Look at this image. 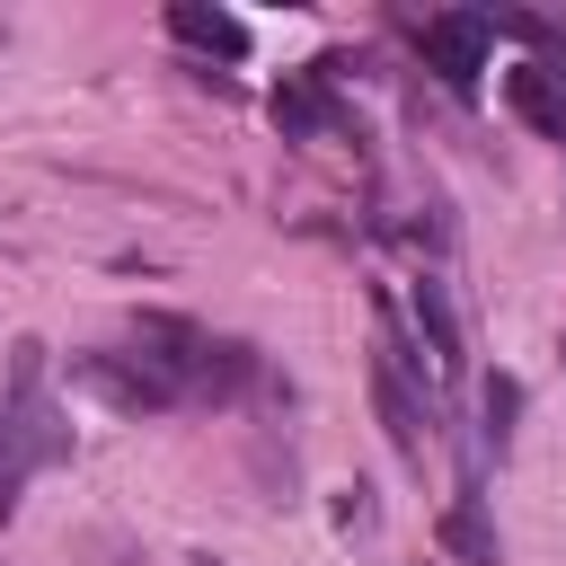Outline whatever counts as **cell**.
<instances>
[{"label":"cell","instance_id":"ba28073f","mask_svg":"<svg viewBox=\"0 0 566 566\" xmlns=\"http://www.w3.org/2000/svg\"><path fill=\"white\" fill-rule=\"evenodd\" d=\"M416 318H424V336H433V363L451 371V363H460V327H451V301H442L433 283H416Z\"/></svg>","mask_w":566,"mask_h":566},{"label":"cell","instance_id":"9c48e42d","mask_svg":"<svg viewBox=\"0 0 566 566\" xmlns=\"http://www.w3.org/2000/svg\"><path fill=\"white\" fill-rule=\"evenodd\" d=\"M513 416H522V389H513V380L495 371V380H486V433H495V451L513 442Z\"/></svg>","mask_w":566,"mask_h":566},{"label":"cell","instance_id":"5b68a950","mask_svg":"<svg viewBox=\"0 0 566 566\" xmlns=\"http://www.w3.org/2000/svg\"><path fill=\"white\" fill-rule=\"evenodd\" d=\"M168 35L195 44V53H221V62L248 53V27H239L230 9H203V0H177V9H168Z\"/></svg>","mask_w":566,"mask_h":566},{"label":"cell","instance_id":"7a4b0ae2","mask_svg":"<svg viewBox=\"0 0 566 566\" xmlns=\"http://www.w3.org/2000/svg\"><path fill=\"white\" fill-rule=\"evenodd\" d=\"M327 71H336V62H318V71H292V80L274 88V124H283V133H301V142L336 133V88H327Z\"/></svg>","mask_w":566,"mask_h":566},{"label":"cell","instance_id":"3957f363","mask_svg":"<svg viewBox=\"0 0 566 566\" xmlns=\"http://www.w3.org/2000/svg\"><path fill=\"white\" fill-rule=\"evenodd\" d=\"M504 97H513V115H522L531 133L566 142V71H539V62H522V71H504Z\"/></svg>","mask_w":566,"mask_h":566},{"label":"cell","instance_id":"277c9868","mask_svg":"<svg viewBox=\"0 0 566 566\" xmlns=\"http://www.w3.org/2000/svg\"><path fill=\"white\" fill-rule=\"evenodd\" d=\"M80 380H88V389H106L115 407H177V389H168V380H159L142 354H133V363H115V354H88V363H80Z\"/></svg>","mask_w":566,"mask_h":566},{"label":"cell","instance_id":"6da1fadb","mask_svg":"<svg viewBox=\"0 0 566 566\" xmlns=\"http://www.w3.org/2000/svg\"><path fill=\"white\" fill-rule=\"evenodd\" d=\"M416 53H424V71H442V88H478V71H486V18H416Z\"/></svg>","mask_w":566,"mask_h":566},{"label":"cell","instance_id":"8992f818","mask_svg":"<svg viewBox=\"0 0 566 566\" xmlns=\"http://www.w3.org/2000/svg\"><path fill=\"white\" fill-rule=\"evenodd\" d=\"M371 398H380V424H389V442H398V451H424V407L407 398L398 363H371Z\"/></svg>","mask_w":566,"mask_h":566},{"label":"cell","instance_id":"52a82bcc","mask_svg":"<svg viewBox=\"0 0 566 566\" xmlns=\"http://www.w3.org/2000/svg\"><path fill=\"white\" fill-rule=\"evenodd\" d=\"M442 539H451L469 566H495V557H504V548H495V531L478 522V504H451V513H442Z\"/></svg>","mask_w":566,"mask_h":566}]
</instances>
